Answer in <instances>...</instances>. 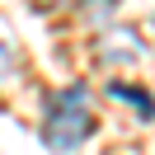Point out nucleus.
<instances>
[{
    "label": "nucleus",
    "instance_id": "f257e3e1",
    "mask_svg": "<svg viewBox=\"0 0 155 155\" xmlns=\"http://www.w3.org/2000/svg\"><path fill=\"white\" fill-rule=\"evenodd\" d=\"M94 132V108H89L85 85H66L47 99V117H42V146L52 155H71L89 141Z\"/></svg>",
    "mask_w": 155,
    "mask_h": 155
},
{
    "label": "nucleus",
    "instance_id": "f03ea898",
    "mask_svg": "<svg viewBox=\"0 0 155 155\" xmlns=\"http://www.w3.org/2000/svg\"><path fill=\"white\" fill-rule=\"evenodd\" d=\"M94 57L104 61V66H132V61H141V38H136V28H108L104 38H99Z\"/></svg>",
    "mask_w": 155,
    "mask_h": 155
},
{
    "label": "nucleus",
    "instance_id": "7ed1b4c3",
    "mask_svg": "<svg viewBox=\"0 0 155 155\" xmlns=\"http://www.w3.org/2000/svg\"><path fill=\"white\" fill-rule=\"evenodd\" d=\"M108 94H113V99H127V104H136V108H141V122H150V117H155V99L146 94V89H136V85H108Z\"/></svg>",
    "mask_w": 155,
    "mask_h": 155
},
{
    "label": "nucleus",
    "instance_id": "20e7f679",
    "mask_svg": "<svg viewBox=\"0 0 155 155\" xmlns=\"http://www.w3.org/2000/svg\"><path fill=\"white\" fill-rule=\"evenodd\" d=\"M42 10H75V5H89V14H94V5L99 10H113V0H38Z\"/></svg>",
    "mask_w": 155,
    "mask_h": 155
},
{
    "label": "nucleus",
    "instance_id": "39448f33",
    "mask_svg": "<svg viewBox=\"0 0 155 155\" xmlns=\"http://www.w3.org/2000/svg\"><path fill=\"white\" fill-rule=\"evenodd\" d=\"M10 71H14V52L0 42V80H10Z\"/></svg>",
    "mask_w": 155,
    "mask_h": 155
}]
</instances>
